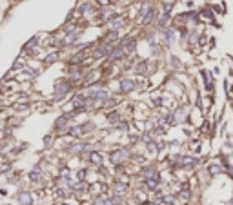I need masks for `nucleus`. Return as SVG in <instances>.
<instances>
[{"label":"nucleus","mask_w":233,"mask_h":205,"mask_svg":"<svg viewBox=\"0 0 233 205\" xmlns=\"http://www.w3.org/2000/svg\"><path fill=\"white\" fill-rule=\"evenodd\" d=\"M66 120H67V116H62L60 120H57V124H55V127H57V129H62V127L66 125Z\"/></svg>","instance_id":"nucleus-10"},{"label":"nucleus","mask_w":233,"mask_h":205,"mask_svg":"<svg viewBox=\"0 0 233 205\" xmlns=\"http://www.w3.org/2000/svg\"><path fill=\"white\" fill-rule=\"evenodd\" d=\"M98 4H102V6H107V4H109V0H98Z\"/></svg>","instance_id":"nucleus-18"},{"label":"nucleus","mask_w":233,"mask_h":205,"mask_svg":"<svg viewBox=\"0 0 233 205\" xmlns=\"http://www.w3.org/2000/svg\"><path fill=\"white\" fill-rule=\"evenodd\" d=\"M157 183H159V178H157V176H151V178H148V187H149V189H155Z\"/></svg>","instance_id":"nucleus-8"},{"label":"nucleus","mask_w":233,"mask_h":205,"mask_svg":"<svg viewBox=\"0 0 233 205\" xmlns=\"http://www.w3.org/2000/svg\"><path fill=\"white\" fill-rule=\"evenodd\" d=\"M67 91H69V82H58L57 84V96L58 98H62Z\"/></svg>","instance_id":"nucleus-2"},{"label":"nucleus","mask_w":233,"mask_h":205,"mask_svg":"<svg viewBox=\"0 0 233 205\" xmlns=\"http://www.w3.org/2000/svg\"><path fill=\"white\" fill-rule=\"evenodd\" d=\"M151 18H153V11H149V13H146V17H144L142 22L144 24H149V22H151Z\"/></svg>","instance_id":"nucleus-12"},{"label":"nucleus","mask_w":233,"mask_h":205,"mask_svg":"<svg viewBox=\"0 0 233 205\" xmlns=\"http://www.w3.org/2000/svg\"><path fill=\"white\" fill-rule=\"evenodd\" d=\"M38 173H40V169H38V167L31 173V180H33V182H37V180H38Z\"/></svg>","instance_id":"nucleus-13"},{"label":"nucleus","mask_w":233,"mask_h":205,"mask_svg":"<svg viewBox=\"0 0 233 205\" xmlns=\"http://www.w3.org/2000/svg\"><path fill=\"white\" fill-rule=\"evenodd\" d=\"M113 25H115V27H120V25H122V20H120V18H119V20H113Z\"/></svg>","instance_id":"nucleus-17"},{"label":"nucleus","mask_w":233,"mask_h":205,"mask_svg":"<svg viewBox=\"0 0 233 205\" xmlns=\"http://www.w3.org/2000/svg\"><path fill=\"white\" fill-rule=\"evenodd\" d=\"M55 60H58V53H51V54H47V56L44 58V64L49 65V64H53V62H55Z\"/></svg>","instance_id":"nucleus-7"},{"label":"nucleus","mask_w":233,"mask_h":205,"mask_svg":"<svg viewBox=\"0 0 233 205\" xmlns=\"http://www.w3.org/2000/svg\"><path fill=\"white\" fill-rule=\"evenodd\" d=\"M116 189H119L120 193H124V191H126V185H124V183H116Z\"/></svg>","instance_id":"nucleus-16"},{"label":"nucleus","mask_w":233,"mask_h":205,"mask_svg":"<svg viewBox=\"0 0 233 205\" xmlns=\"http://www.w3.org/2000/svg\"><path fill=\"white\" fill-rule=\"evenodd\" d=\"M146 62H140V65H139V73H144V71H146Z\"/></svg>","instance_id":"nucleus-15"},{"label":"nucleus","mask_w":233,"mask_h":205,"mask_svg":"<svg viewBox=\"0 0 233 205\" xmlns=\"http://www.w3.org/2000/svg\"><path fill=\"white\" fill-rule=\"evenodd\" d=\"M124 156H128L126 151H116V153L111 154V160H113V163H119V162H122V158H124Z\"/></svg>","instance_id":"nucleus-5"},{"label":"nucleus","mask_w":233,"mask_h":205,"mask_svg":"<svg viewBox=\"0 0 233 205\" xmlns=\"http://www.w3.org/2000/svg\"><path fill=\"white\" fill-rule=\"evenodd\" d=\"M107 53H111V49H109L107 45H100L98 49L95 51V54H93V56H95V58H100V56H106Z\"/></svg>","instance_id":"nucleus-4"},{"label":"nucleus","mask_w":233,"mask_h":205,"mask_svg":"<svg viewBox=\"0 0 233 205\" xmlns=\"http://www.w3.org/2000/svg\"><path fill=\"white\" fill-rule=\"evenodd\" d=\"M182 163L188 167V165H191V163H195V160H193V158H184V160H182Z\"/></svg>","instance_id":"nucleus-14"},{"label":"nucleus","mask_w":233,"mask_h":205,"mask_svg":"<svg viewBox=\"0 0 233 205\" xmlns=\"http://www.w3.org/2000/svg\"><path fill=\"white\" fill-rule=\"evenodd\" d=\"M82 149H84V143H77V145H73L69 151L71 153H78V151H82Z\"/></svg>","instance_id":"nucleus-11"},{"label":"nucleus","mask_w":233,"mask_h":205,"mask_svg":"<svg viewBox=\"0 0 233 205\" xmlns=\"http://www.w3.org/2000/svg\"><path fill=\"white\" fill-rule=\"evenodd\" d=\"M135 87V82L133 80H129V78H126V80H122L120 82V89H122V93H129Z\"/></svg>","instance_id":"nucleus-3"},{"label":"nucleus","mask_w":233,"mask_h":205,"mask_svg":"<svg viewBox=\"0 0 233 205\" xmlns=\"http://www.w3.org/2000/svg\"><path fill=\"white\" fill-rule=\"evenodd\" d=\"M87 96H89L91 100H106L107 98V93L106 91H102V89H95V91H89L87 93Z\"/></svg>","instance_id":"nucleus-1"},{"label":"nucleus","mask_w":233,"mask_h":205,"mask_svg":"<svg viewBox=\"0 0 233 205\" xmlns=\"http://www.w3.org/2000/svg\"><path fill=\"white\" fill-rule=\"evenodd\" d=\"M89 160H91L93 163H100V162H102V156H100L98 153H91V154H89Z\"/></svg>","instance_id":"nucleus-9"},{"label":"nucleus","mask_w":233,"mask_h":205,"mask_svg":"<svg viewBox=\"0 0 233 205\" xmlns=\"http://www.w3.org/2000/svg\"><path fill=\"white\" fill-rule=\"evenodd\" d=\"M18 202L22 203V205H29L31 203V194L29 193H22V194L18 196Z\"/></svg>","instance_id":"nucleus-6"}]
</instances>
